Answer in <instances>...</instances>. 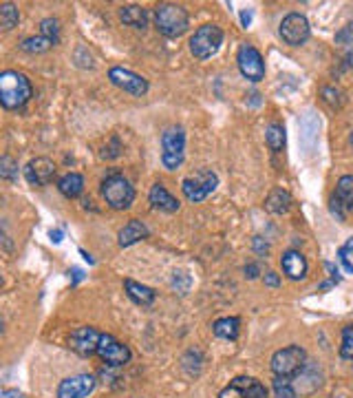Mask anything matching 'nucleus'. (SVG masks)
<instances>
[{
  "label": "nucleus",
  "mask_w": 353,
  "mask_h": 398,
  "mask_svg": "<svg viewBox=\"0 0 353 398\" xmlns=\"http://www.w3.org/2000/svg\"><path fill=\"white\" fill-rule=\"evenodd\" d=\"M31 93H33L31 82L24 73H18V71L0 73V102H3L5 109L14 111L24 107L29 102Z\"/></svg>",
  "instance_id": "nucleus-1"
},
{
  "label": "nucleus",
  "mask_w": 353,
  "mask_h": 398,
  "mask_svg": "<svg viewBox=\"0 0 353 398\" xmlns=\"http://www.w3.org/2000/svg\"><path fill=\"white\" fill-rule=\"evenodd\" d=\"M190 16L188 11L175 3H162L155 7V27L166 38H179L188 31Z\"/></svg>",
  "instance_id": "nucleus-2"
},
{
  "label": "nucleus",
  "mask_w": 353,
  "mask_h": 398,
  "mask_svg": "<svg viewBox=\"0 0 353 398\" xmlns=\"http://www.w3.org/2000/svg\"><path fill=\"white\" fill-rule=\"evenodd\" d=\"M186 158V131L181 126H168L162 133V164L177 171Z\"/></svg>",
  "instance_id": "nucleus-3"
},
{
  "label": "nucleus",
  "mask_w": 353,
  "mask_h": 398,
  "mask_svg": "<svg viewBox=\"0 0 353 398\" xmlns=\"http://www.w3.org/2000/svg\"><path fill=\"white\" fill-rule=\"evenodd\" d=\"M102 197L115 211H126L135 199V188L120 173H113L102 182Z\"/></svg>",
  "instance_id": "nucleus-4"
},
{
  "label": "nucleus",
  "mask_w": 353,
  "mask_h": 398,
  "mask_svg": "<svg viewBox=\"0 0 353 398\" xmlns=\"http://www.w3.org/2000/svg\"><path fill=\"white\" fill-rule=\"evenodd\" d=\"M307 365V354L300 345H290V348H283L279 352H274L272 356V372L274 376H283V378H296L300 372Z\"/></svg>",
  "instance_id": "nucleus-5"
},
{
  "label": "nucleus",
  "mask_w": 353,
  "mask_h": 398,
  "mask_svg": "<svg viewBox=\"0 0 353 398\" xmlns=\"http://www.w3.org/2000/svg\"><path fill=\"white\" fill-rule=\"evenodd\" d=\"M223 45V31L217 24H203L190 38V54L199 60H207L217 56V51Z\"/></svg>",
  "instance_id": "nucleus-6"
},
{
  "label": "nucleus",
  "mask_w": 353,
  "mask_h": 398,
  "mask_svg": "<svg viewBox=\"0 0 353 398\" xmlns=\"http://www.w3.org/2000/svg\"><path fill=\"white\" fill-rule=\"evenodd\" d=\"M217 186H219V177L210 169H199L197 173L188 175L184 182H181V190H184L186 199L192 204H199L207 195H212Z\"/></svg>",
  "instance_id": "nucleus-7"
},
{
  "label": "nucleus",
  "mask_w": 353,
  "mask_h": 398,
  "mask_svg": "<svg viewBox=\"0 0 353 398\" xmlns=\"http://www.w3.org/2000/svg\"><path fill=\"white\" fill-rule=\"evenodd\" d=\"M237 64H239V71L245 80L250 82H260L265 80V62L260 51L254 49L252 45H241L239 47V54H237Z\"/></svg>",
  "instance_id": "nucleus-8"
},
{
  "label": "nucleus",
  "mask_w": 353,
  "mask_h": 398,
  "mask_svg": "<svg viewBox=\"0 0 353 398\" xmlns=\"http://www.w3.org/2000/svg\"><path fill=\"white\" fill-rule=\"evenodd\" d=\"M309 20L303 16V14H287L281 22V38L285 40V45H290V47H300V45H305L307 43V38H309Z\"/></svg>",
  "instance_id": "nucleus-9"
},
{
  "label": "nucleus",
  "mask_w": 353,
  "mask_h": 398,
  "mask_svg": "<svg viewBox=\"0 0 353 398\" xmlns=\"http://www.w3.org/2000/svg\"><path fill=\"white\" fill-rule=\"evenodd\" d=\"M109 80L117 86L122 89L124 93H130L135 98H141L148 93V80L141 78L139 73L130 71V69H124V67H113L109 71Z\"/></svg>",
  "instance_id": "nucleus-10"
},
{
  "label": "nucleus",
  "mask_w": 353,
  "mask_h": 398,
  "mask_svg": "<svg viewBox=\"0 0 353 398\" xmlns=\"http://www.w3.org/2000/svg\"><path fill=\"white\" fill-rule=\"evenodd\" d=\"M97 356L111 367H122L130 361V350H128V345L117 341L113 335H102L100 345H97Z\"/></svg>",
  "instance_id": "nucleus-11"
},
{
  "label": "nucleus",
  "mask_w": 353,
  "mask_h": 398,
  "mask_svg": "<svg viewBox=\"0 0 353 398\" xmlns=\"http://www.w3.org/2000/svg\"><path fill=\"white\" fill-rule=\"evenodd\" d=\"M100 339H102L100 330L91 328V326H82V328H77V330L71 332L69 345H71V350L77 352L80 356H95Z\"/></svg>",
  "instance_id": "nucleus-12"
},
{
  "label": "nucleus",
  "mask_w": 353,
  "mask_h": 398,
  "mask_svg": "<svg viewBox=\"0 0 353 398\" xmlns=\"http://www.w3.org/2000/svg\"><path fill=\"white\" fill-rule=\"evenodd\" d=\"M95 385H97V381L91 374L69 376L58 385V398H86L95 390Z\"/></svg>",
  "instance_id": "nucleus-13"
},
{
  "label": "nucleus",
  "mask_w": 353,
  "mask_h": 398,
  "mask_svg": "<svg viewBox=\"0 0 353 398\" xmlns=\"http://www.w3.org/2000/svg\"><path fill=\"white\" fill-rule=\"evenodd\" d=\"M24 177L31 186H47L56 177V164L49 158H36L24 166Z\"/></svg>",
  "instance_id": "nucleus-14"
},
{
  "label": "nucleus",
  "mask_w": 353,
  "mask_h": 398,
  "mask_svg": "<svg viewBox=\"0 0 353 398\" xmlns=\"http://www.w3.org/2000/svg\"><path fill=\"white\" fill-rule=\"evenodd\" d=\"M148 201L152 204L155 211L162 213H177L179 211V199L175 195H170V190L164 184H155L148 192Z\"/></svg>",
  "instance_id": "nucleus-15"
},
{
  "label": "nucleus",
  "mask_w": 353,
  "mask_h": 398,
  "mask_svg": "<svg viewBox=\"0 0 353 398\" xmlns=\"http://www.w3.org/2000/svg\"><path fill=\"white\" fill-rule=\"evenodd\" d=\"M281 266H283V273L292 281H300L307 275V259L298 250H287L281 257Z\"/></svg>",
  "instance_id": "nucleus-16"
},
{
  "label": "nucleus",
  "mask_w": 353,
  "mask_h": 398,
  "mask_svg": "<svg viewBox=\"0 0 353 398\" xmlns=\"http://www.w3.org/2000/svg\"><path fill=\"white\" fill-rule=\"evenodd\" d=\"M150 235V230L148 226L139 222V220H130L122 230H120V235H117V241H120V246L122 248H128V246H133V243L141 241V239H146Z\"/></svg>",
  "instance_id": "nucleus-17"
},
{
  "label": "nucleus",
  "mask_w": 353,
  "mask_h": 398,
  "mask_svg": "<svg viewBox=\"0 0 353 398\" xmlns=\"http://www.w3.org/2000/svg\"><path fill=\"white\" fill-rule=\"evenodd\" d=\"M124 290L128 294V299L141 305V307H150L155 303V297H157V292L148 286H143V284H137V281L133 279H126L124 281Z\"/></svg>",
  "instance_id": "nucleus-18"
},
{
  "label": "nucleus",
  "mask_w": 353,
  "mask_h": 398,
  "mask_svg": "<svg viewBox=\"0 0 353 398\" xmlns=\"http://www.w3.org/2000/svg\"><path fill=\"white\" fill-rule=\"evenodd\" d=\"M318 126L320 122L316 115H313V111H307L303 115V120H300V142L305 144L307 151H311L313 144L318 142Z\"/></svg>",
  "instance_id": "nucleus-19"
},
{
  "label": "nucleus",
  "mask_w": 353,
  "mask_h": 398,
  "mask_svg": "<svg viewBox=\"0 0 353 398\" xmlns=\"http://www.w3.org/2000/svg\"><path fill=\"white\" fill-rule=\"evenodd\" d=\"M120 18L124 24L133 29H146L148 27V11L139 5H124L120 9Z\"/></svg>",
  "instance_id": "nucleus-20"
},
{
  "label": "nucleus",
  "mask_w": 353,
  "mask_h": 398,
  "mask_svg": "<svg viewBox=\"0 0 353 398\" xmlns=\"http://www.w3.org/2000/svg\"><path fill=\"white\" fill-rule=\"evenodd\" d=\"M212 332L219 339H226V341H237L239 339V332H241V319L239 316H223V319H217L212 323Z\"/></svg>",
  "instance_id": "nucleus-21"
},
{
  "label": "nucleus",
  "mask_w": 353,
  "mask_h": 398,
  "mask_svg": "<svg viewBox=\"0 0 353 398\" xmlns=\"http://www.w3.org/2000/svg\"><path fill=\"white\" fill-rule=\"evenodd\" d=\"M58 190L67 199H75L84 192V177L80 173H67L58 179Z\"/></svg>",
  "instance_id": "nucleus-22"
},
{
  "label": "nucleus",
  "mask_w": 353,
  "mask_h": 398,
  "mask_svg": "<svg viewBox=\"0 0 353 398\" xmlns=\"http://www.w3.org/2000/svg\"><path fill=\"white\" fill-rule=\"evenodd\" d=\"M334 201H336L345 213H347V211H353V175H345V177L338 179Z\"/></svg>",
  "instance_id": "nucleus-23"
},
{
  "label": "nucleus",
  "mask_w": 353,
  "mask_h": 398,
  "mask_svg": "<svg viewBox=\"0 0 353 398\" xmlns=\"http://www.w3.org/2000/svg\"><path fill=\"white\" fill-rule=\"evenodd\" d=\"M290 206H292V195L287 190H283V188H274L267 195V199H265V208L269 213H274V215L287 213V211H290Z\"/></svg>",
  "instance_id": "nucleus-24"
},
{
  "label": "nucleus",
  "mask_w": 353,
  "mask_h": 398,
  "mask_svg": "<svg viewBox=\"0 0 353 398\" xmlns=\"http://www.w3.org/2000/svg\"><path fill=\"white\" fill-rule=\"evenodd\" d=\"M232 383L239 385L247 398H267V388L260 381L252 378V376H239V378H234Z\"/></svg>",
  "instance_id": "nucleus-25"
},
{
  "label": "nucleus",
  "mask_w": 353,
  "mask_h": 398,
  "mask_svg": "<svg viewBox=\"0 0 353 398\" xmlns=\"http://www.w3.org/2000/svg\"><path fill=\"white\" fill-rule=\"evenodd\" d=\"M265 139H267V146H269L274 153H281V151L285 148V142H287L283 124H279V122L269 124L267 131H265Z\"/></svg>",
  "instance_id": "nucleus-26"
},
{
  "label": "nucleus",
  "mask_w": 353,
  "mask_h": 398,
  "mask_svg": "<svg viewBox=\"0 0 353 398\" xmlns=\"http://www.w3.org/2000/svg\"><path fill=\"white\" fill-rule=\"evenodd\" d=\"M20 20V11L14 3H3L0 5V29L11 31Z\"/></svg>",
  "instance_id": "nucleus-27"
},
{
  "label": "nucleus",
  "mask_w": 353,
  "mask_h": 398,
  "mask_svg": "<svg viewBox=\"0 0 353 398\" xmlns=\"http://www.w3.org/2000/svg\"><path fill=\"white\" fill-rule=\"evenodd\" d=\"M51 47H56L54 43L49 40V38L45 36H31V38H24L20 49L27 51V54H45V51H49Z\"/></svg>",
  "instance_id": "nucleus-28"
},
{
  "label": "nucleus",
  "mask_w": 353,
  "mask_h": 398,
  "mask_svg": "<svg viewBox=\"0 0 353 398\" xmlns=\"http://www.w3.org/2000/svg\"><path fill=\"white\" fill-rule=\"evenodd\" d=\"M272 388H274V396H276V398H296V396H298L292 378L274 376V385H272Z\"/></svg>",
  "instance_id": "nucleus-29"
},
{
  "label": "nucleus",
  "mask_w": 353,
  "mask_h": 398,
  "mask_svg": "<svg viewBox=\"0 0 353 398\" xmlns=\"http://www.w3.org/2000/svg\"><path fill=\"white\" fill-rule=\"evenodd\" d=\"M18 162L14 158H9V155H3L0 158V177L7 179V182H16L18 179Z\"/></svg>",
  "instance_id": "nucleus-30"
},
{
  "label": "nucleus",
  "mask_w": 353,
  "mask_h": 398,
  "mask_svg": "<svg viewBox=\"0 0 353 398\" xmlns=\"http://www.w3.org/2000/svg\"><path fill=\"white\" fill-rule=\"evenodd\" d=\"M40 36L49 38L51 43L58 45L60 43V22H58V18H45L40 22Z\"/></svg>",
  "instance_id": "nucleus-31"
},
{
  "label": "nucleus",
  "mask_w": 353,
  "mask_h": 398,
  "mask_svg": "<svg viewBox=\"0 0 353 398\" xmlns=\"http://www.w3.org/2000/svg\"><path fill=\"white\" fill-rule=\"evenodd\" d=\"M340 356L353 363V326L343 330V343H340Z\"/></svg>",
  "instance_id": "nucleus-32"
},
{
  "label": "nucleus",
  "mask_w": 353,
  "mask_h": 398,
  "mask_svg": "<svg viewBox=\"0 0 353 398\" xmlns=\"http://www.w3.org/2000/svg\"><path fill=\"white\" fill-rule=\"evenodd\" d=\"M173 288L179 290L181 294H186L190 290V277L184 270H175L173 273Z\"/></svg>",
  "instance_id": "nucleus-33"
},
{
  "label": "nucleus",
  "mask_w": 353,
  "mask_h": 398,
  "mask_svg": "<svg viewBox=\"0 0 353 398\" xmlns=\"http://www.w3.org/2000/svg\"><path fill=\"white\" fill-rule=\"evenodd\" d=\"M322 98H324L327 105H331V107L343 105V93H340L336 86H324L322 89Z\"/></svg>",
  "instance_id": "nucleus-34"
},
{
  "label": "nucleus",
  "mask_w": 353,
  "mask_h": 398,
  "mask_svg": "<svg viewBox=\"0 0 353 398\" xmlns=\"http://www.w3.org/2000/svg\"><path fill=\"white\" fill-rule=\"evenodd\" d=\"M336 43L338 45H353V20L347 24V27H343L336 33Z\"/></svg>",
  "instance_id": "nucleus-35"
},
{
  "label": "nucleus",
  "mask_w": 353,
  "mask_h": 398,
  "mask_svg": "<svg viewBox=\"0 0 353 398\" xmlns=\"http://www.w3.org/2000/svg\"><path fill=\"white\" fill-rule=\"evenodd\" d=\"M219 398H247L245 394H243V390L239 388V385H234V383H230L228 388L219 394Z\"/></svg>",
  "instance_id": "nucleus-36"
},
{
  "label": "nucleus",
  "mask_w": 353,
  "mask_h": 398,
  "mask_svg": "<svg viewBox=\"0 0 353 398\" xmlns=\"http://www.w3.org/2000/svg\"><path fill=\"white\" fill-rule=\"evenodd\" d=\"M338 259H340V263L345 266V270H347L349 275H353V263L349 261V257H347V248H340V250H338Z\"/></svg>",
  "instance_id": "nucleus-37"
},
{
  "label": "nucleus",
  "mask_w": 353,
  "mask_h": 398,
  "mask_svg": "<svg viewBox=\"0 0 353 398\" xmlns=\"http://www.w3.org/2000/svg\"><path fill=\"white\" fill-rule=\"evenodd\" d=\"M263 281H265V286H269V288H279L281 286V277L276 273H265Z\"/></svg>",
  "instance_id": "nucleus-38"
},
{
  "label": "nucleus",
  "mask_w": 353,
  "mask_h": 398,
  "mask_svg": "<svg viewBox=\"0 0 353 398\" xmlns=\"http://www.w3.org/2000/svg\"><path fill=\"white\" fill-rule=\"evenodd\" d=\"M254 250H256L258 254H265V252L269 250L267 241H265L263 237H254Z\"/></svg>",
  "instance_id": "nucleus-39"
},
{
  "label": "nucleus",
  "mask_w": 353,
  "mask_h": 398,
  "mask_svg": "<svg viewBox=\"0 0 353 398\" xmlns=\"http://www.w3.org/2000/svg\"><path fill=\"white\" fill-rule=\"evenodd\" d=\"M260 275V268L256 263H250V266H245V277L247 279H256Z\"/></svg>",
  "instance_id": "nucleus-40"
},
{
  "label": "nucleus",
  "mask_w": 353,
  "mask_h": 398,
  "mask_svg": "<svg viewBox=\"0 0 353 398\" xmlns=\"http://www.w3.org/2000/svg\"><path fill=\"white\" fill-rule=\"evenodd\" d=\"M0 398H24V396H22V392H18V390L3 388V392H0Z\"/></svg>",
  "instance_id": "nucleus-41"
},
{
  "label": "nucleus",
  "mask_w": 353,
  "mask_h": 398,
  "mask_svg": "<svg viewBox=\"0 0 353 398\" xmlns=\"http://www.w3.org/2000/svg\"><path fill=\"white\" fill-rule=\"evenodd\" d=\"M250 22H252V11H241V24L245 29L250 27Z\"/></svg>",
  "instance_id": "nucleus-42"
},
{
  "label": "nucleus",
  "mask_w": 353,
  "mask_h": 398,
  "mask_svg": "<svg viewBox=\"0 0 353 398\" xmlns=\"http://www.w3.org/2000/svg\"><path fill=\"white\" fill-rule=\"evenodd\" d=\"M49 237L54 239V243H60V241H62V237H64V233H62L60 228H56V230H51V233H49Z\"/></svg>",
  "instance_id": "nucleus-43"
},
{
  "label": "nucleus",
  "mask_w": 353,
  "mask_h": 398,
  "mask_svg": "<svg viewBox=\"0 0 353 398\" xmlns=\"http://www.w3.org/2000/svg\"><path fill=\"white\" fill-rule=\"evenodd\" d=\"M71 273H73V284H80V281L84 279V273L80 270V268H73Z\"/></svg>",
  "instance_id": "nucleus-44"
},
{
  "label": "nucleus",
  "mask_w": 353,
  "mask_h": 398,
  "mask_svg": "<svg viewBox=\"0 0 353 398\" xmlns=\"http://www.w3.org/2000/svg\"><path fill=\"white\" fill-rule=\"evenodd\" d=\"M80 254L84 257V261H88L91 266H93V263H95V259H93V257H91V254H88L86 250H80Z\"/></svg>",
  "instance_id": "nucleus-45"
},
{
  "label": "nucleus",
  "mask_w": 353,
  "mask_h": 398,
  "mask_svg": "<svg viewBox=\"0 0 353 398\" xmlns=\"http://www.w3.org/2000/svg\"><path fill=\"white\" fill-rule=\"evenodd\" d=\"M336 286V281H324V284L320 286V290H329V288H334Z\"/></svg>",
  "instance_id": "nucleus-46"
},
{
  "label": "nucleus",
  "mask_w": 353,
  "mask_h": 398,
  "mask_svg": "<svg viewBox=\"0 0 353 398\" xmlns=\"http://www.w3.org/2000/svg\"><path fill=\"white\" fill-rule=\"evenodd\" d=\"M345 248H347V252H349V250H353V237L347 241V246H345Z\"/></svg>",
  "instance_id": "nucleus-47"
},
{
  "label": "nucleus",
  "mask_w": 353,
  "mask_h": 398,
  "mask_svg": "<svg viewBox=\"0 0 353 398\" xmlns=\"http://www.w3.org/2000/svg\"><path fill=\"white\" fill-rule=\"evenodd\" d=\"M351 144H353V133H351Z\"/></svg>",
  "instance_id": "nucleus-48"
}]
</instances>
